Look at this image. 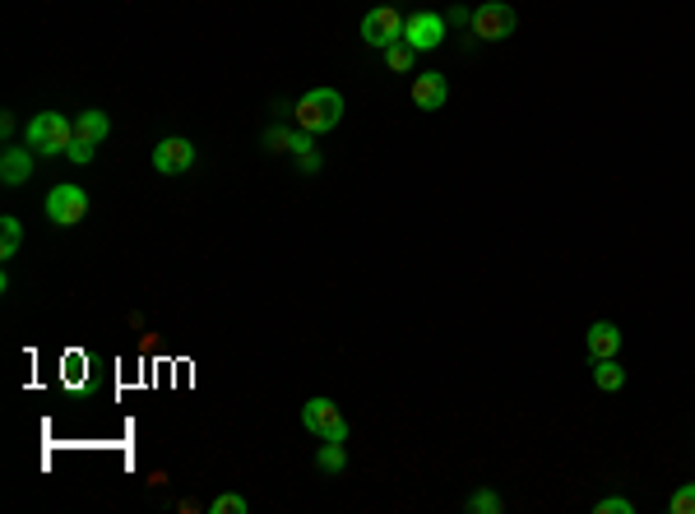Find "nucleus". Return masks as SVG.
<instances>
[{"mask_svg": "<svg viewBox=\"0 0 695 514\" xmlns=\"http://www.w3.org/2000/svg\"><path fill=\"white\" fill-rule=\"evenodd\" d=\"M404 42L417 51H436L445 42V19L441 14H431V10H417L404 19Z\"/></svg>", "mask_w": 695, "mask_h": 514, "instance_id": "7", "label": "nucleus"}, {"mask_svg": "<svg viewBox=\"0 0 695 514\" xmlns=\"http://www.w3.org/2000/svg\"><path fill=\"white\" fill-rule=\"evenodd\" d=\"M413 61H417V47H408V42H394V47L385 51V65H390L394 75H408Z\"/></svg>", "mask_w": 695, "mask_h": 514, "instance_id": "16", "label": "nucleus"}, {"mask_svg": "<svg viewBox=\"0 0 695 514\" xmlns=\"http://www.w3.org/2000/svg\"><path fill=\"white\" fill-rule=\"evenodd\" d=\"M464 510H473V514H501V510H506V501H501L496 491H473V496L464 501Z\"/></svg>", "mask_w": 695, "mask_h": 514, "instance_id": "17", "label": "nucleus"}, {"mask_svg": "<svg viewBox=\"0 0 695 514\" xmlns=\"http://www.w3.org/2000/svg\"><path fill=\"white\" fill-rule=\"evenodd\" d=\"M28 176H33V153L28 149H5L0 153V181H5V186H24Z\"/></svg>", "mask_w": 695, "mask_h": 514, "instance_id": "11", "label": "nucleus"}, {"mask_svg": "<svg viewBox=\"0 0 695 514\" xmlns=\"http://www.w3.org/2000/svg\"><path fill=\"white\" fill-rule=\"evenodd\" d=\"M246 510H251V505L241 501V496H218L214 501V514H246Z\"/></svg>", "mask_w": 695, "mask_h": 514, "instance_id": "21", "label": "nucleus"}, {"mask_svg": "<svg viewBox=\"0 0 695 514\" xmlns=\"http://www.w3.org/2000/svg\"><path fill=\"white\" fill-rule=\"evenodd\" d=\"M445 98H450V88H445V79L436 75V70H427V75L413 79V102L422 107V112H441Z\"/></svg>", "mask_w": 695, "mask_h": 514, "instance_id": "9", "label": "nucleus"}, {"mask_svg": "<svg viewBox=\"0 0 695 514\" xmlns=\"http://www.w3.org/2000/svg\"><path fill=\"white\" fill-rule=\"evenodd\" d=\"M84 214H89V195H84V186H56L47 195V218L56 227L84 223Z\"/></svg>", "mask_w": 695, "mask_h": 514, "instance_id": "6", "label": "nucleus"}, {"mask_svg": "<svg viewBox=\"0 0 695 514\" xmlns=\"http://www.w3.org/2000/svg\"><path fill=\"white\" fill-rule=\"evenodd\" d=\"M107 130H112V121H107L102 112H79L75 116V135L93 139V144H102V139H107Z\"/></svg>", "mask_w": 695, "mask_h": 514, "instance_id": "13", "label": "nucleus"}, {"mask_svg": "<svg viewBox=\"0 0 695 514\" xmlns=\"http://www.w3.org/2000/svg\"><path fill=\"white\" fill-rule=\"evenodd\" d=\"M292 121L302 130H311V135H325V130H334L343 121V93L339 88H311V93L297 98Z\"/></svg>", "mask_w": 695, "mask_h": 514, "instance_id": "1", "label": "nucleus"}, {"mask_svg": "<svg viewBox=\"0 0 695 514\" xmlns=\"http://www.w3.org/2000/svg\"><path fill=\"white\" fill-rule=\"evenodd\" d=\"M515 10L510 5H501V0H487V5H478L473 10V33H478L482 42H506L510 33H515Z\"/></svg>", "mask_w": 695, "mask_h": 514, "instance_id": "5", "label": "nucleus"}, {"mask_svg": "<svg viewBox=\"0 0 695 514\" xmlns=\"http://www.w3.org/2000/svg\"><path fill=\"white\" fill-rule=\"evenodd\" d=\"M302 427L316 440H348V417L339 413V403L329 399H311L302 408Z\"/></svg>", "mask_w": 695, "mask_h": 514, "instance_id": "3", "label": "nucleus"}, {"mask_svg": "<svg viewBox=\"0 0 695 514\" xmlns=\"http://www.w3.org/2000/svg\"><path fill=\"white\" fill-rule=\"evenodd\" d=\"M362 42L376 51H390L394 42H404V19H399V10H390V5L367 10V19H362Z\"/></svg>", "mask_w": 695, "mask_h": 514, "instance_id": "4", "label": "nucleus"}, {"mask_svg": "<svg viewBox=\"0 0 695 514\" xmlns=\"http://www.w3.org/2000/svg\"><path fill=\"white\" fill-rule=\"evenodd\" d=\"M594 510H598V514H635V505L626 501V496H607V501H598Z\"/></svg>", "mask_w": 695, "mask_h": 514, "instance_id": "20", "label": "nucleus"}, {"mask_svg": "<svg viewBox=\"0 0 695 514\" xmlns=\"http://www.w3.org/2000/svg\"><path fill=\"white\" fill-rule=\"evenodd\" d=\"M668 510H672V514H695V482H686V487L672 491Z\"/></svg>", "mask_w": 695, "mask_h": 514, "instance_id": "18", "label": "nucleus"}, {"mask_svg": "<svg viewBox=\"0 0 695 514\" xmlns=\"http://www.w3.org/2000/svg\"><path fill=\"white\" fill-rule=\"evenodd\" d=\"M190 163H195V144L181 135L163 139L158 149H153V172H163V176H181L190 172Z\"/></svg>", "mask_w": 695, "mask_h": 514, "instance_id": "8", "label": "nucleus"}, {"mask_svg": "<svg viewBox=\"0 0 695 514\" xmlns=\"http://www.w3.org/2000/svg\"><path fill=\"white\" fill-rule=\"evenodd\" d=\"M594 385L607 389V394L626 385V371L617 366V357H598V362H594Z\"/></svg>", "mask_w": 695, "mask_h": 514, "instance_id": "12", "label": "nucleus"}, {"mask_svg": "<svg viewBox=\"0 0 695 514\" xmlns=\"http://www.w3.org/2000/svg\"><path fill=\"white\" fill-rule=\"evenodd\" d=\"M445 24H473V14H468V10H450V19H445Z\"/></svg>", "mask_w": 695, "mask_h": 514, "instance_id": "22", "label": "nucleus"}, {"mask_svg": "<svg viewBox=\"0 0 695 514\" xmlns=\"http://www.w3.org/2000/svg\"><path fill=\"white\" fill-rule=\"evenodd\" d=\"M75 139V121H65L61 112H38L28 121V149L38 153H65Z\"/></svg>", "mask_w": 695, "mask_h": 514, "instance_id": "2", "label": "nucleus"}, {"mask_svg": "<svg viewBox=\"0 0 695 514\" xmlns=\"http://www.w3.org/2000/svg\"><path fill=\"white\" fill-rule=\"evenodd\" d=\"M316 464L325 468V473H343L348 468V454H343V440H325L316 454Z\"/></svg>", "mask_w": 695, "mask_h": 514, "instance_id": "15", "label": "nucleus"}, {"mask_svg": "<svg viewBox=\"0 0 695 514\" xmlns=\"http://www.w3.org/2000/svg\"><path fill=\"white\" fill-rule=\"evenodd\" d=\"M584 348H589V357H617L621 352V329L612 325V320H598V325H589V334H584Z\"/></svg>", "mask_w": 695, "mask_h": 514, "instance_id": "10", "label": "nucleus"}, {"mask_svg": "<svg viewBox=\"0 0 695 514\" xmlns=\"http://www.w3.org/2000/svg\"><path fill=\"white\" fill-rule=\"evenodd\" d=\"M93 149H98V144H93V139H84V135H75L70 139V149H65V158H70V163H93Z\"/></svg>", "mask_w": 695, "mask_h": 514, "instance_id": "19", "label": "nucleus"}, {"mask_svg": "<svg viewBox=\"0 0 695 514\" xmlns=\"http://www.w3.org/2000/svg\"><path fill=\"white\" fill-rule=\"evenodd\" d=\"M19 241H24V227H19V218H0V260H14Z\"/></svg>", "mask_w": 695, "mask_h": 514, "instance_id": "14", "label": "nucleus"}]
</instances>
